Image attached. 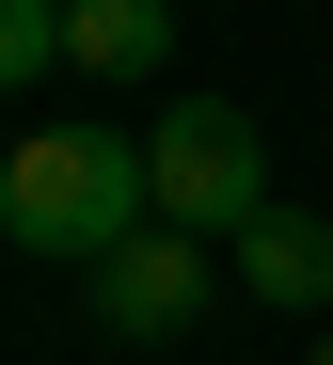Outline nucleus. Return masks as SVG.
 Instances as JSON below:
<instances>
[{
	"label": "nucleus",
	"mask_w": 333,
	"mask_h": 365,
	"mask_svg": "<svg viewBox=\"0 0 333 365\" xmlns=\"http://www.w3.org/2000/svg\"><path fill=\"white\" fill-rule=\"evenodd\" d=\"M159 222V175H143V128H96V111H48V128L0 159V238L16 255H63L96 270L111 238Z\"/></svg>",
	"instance_id": "1"
},
{
	"label": "nucleus",
	"mask_w": 333,
	"mask_h": 365,
	"mask_svg": "<svg viewBox=\"0 0 333 365\" xmlns=\"http://www.w3.org/2000/svg\"><path fill=\"white\" fill-rule=\"evenodd\" d=\"M143 175H159V222L238 238L254 207H270V128H254L238 96H175L159 128H143Z\"/></svg>",
	"instance_id": "2"
},
{
	"label": "nucleus",
	"mask_w": 333,
	"mask_h": 365,
	"mask_svg": "<svg viewBox=\"0 0 333 365\" xmlns=\"http://www.w3.org/2000/svg\"><path fill=\"white\" fill-rule=\"evenodd\" d=\"M96 334H127V349H190V334H207V238H190V222L111 238V255H96Z\"/></svg>",
	"instance_id": "3"
},
{
	"label": "nucleus",
	"mask_w": 333,
	"mask_h": 365,
	"mask_svg": "<svg viewBox=\"0 0 333 365\" xmlns=\"http://www.w3.org/2000/svg\"><path fill=\"white\" fill-rule=\"evenodd\" d=\"M238 286H254V302H270V318H317V302H333V222L270 191V207H254V222H238Z\"/></svg>",
	"instance_id": "4"
},
{
	"label": "nucleus",
	"mask_w": 333,
	"mask_h": 365,
	"mask_svg": "<svg viewBox=\"0 0 333 365\" xmlns=\"http://www.w3.org/2000/svg\"><path fill=\"white\" fill-rule=\"evenodd\" d=\"M63 64L80 80H159L175 64V0H63Z\"/></svg>",
	"instance_id": "5"
},
{
	"label": "nucleus",
	"mask_w": 333,
	"mask_h": 365,
	"mask_svg": "<svg viewBox=\"0 0 333 365\" xmlns=\"http://www.w3.org/2000/svg\"><path fill=\"white\" fill-rule=\"evenodd\" d=\"M48 64H63V0H0V80L32 96Z\"/></svg>",
	"instance_id": "6"
},
{
	"label": "nucleus",
	"mask_w": 333,
	"mask_h": 365,
	"mask_svg": "<svg viewBox=\"0 0 333 365\" xmlns=\"http://www.w3.org/2000/svg\"><path fill=\"white\" fill-rule=\"evenodd\" d=\"M302 365H333V334H317V349H302Z\"/></svg>",
	"instance_id": "7"
}]
</instances>
